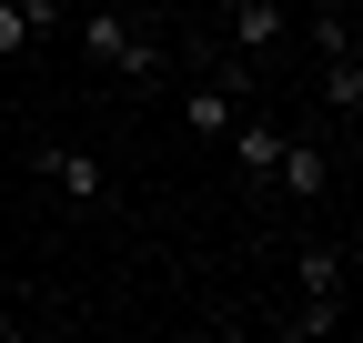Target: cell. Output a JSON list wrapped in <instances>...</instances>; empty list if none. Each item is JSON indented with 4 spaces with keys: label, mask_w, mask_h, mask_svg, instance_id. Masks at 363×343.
Segmentation results:
<instances>
[{
    "label": "cell",
    "mask_w": 363,
    "mask_h": 343,
    "mask_svg": "<svg viewBox=\"0 0 363 343\" xmlns=\"http://www.w3.org/2000/svg\"><path fill=\"white\" fill-rule=\"evenodd\" d=\"M81 51H91V71H121V81H162V40L152 30H131L111 0H91L81 11Z\"/></svg>",
    "instance_id": "1"
},
{
    "label": "cell",
    "mask_w": 363,
    "mask_h": 343,
    "mask_svg": "<svg viewBox=\"0 0 363 343\" xmlns=\"http://www.w3.org/2000/svg\"><path fill=\"white\" fill-rule=\"evenodd\" d=\"M233 121H242V71H212L202 91H182V132L192 142H222Z\"/></svg>",
    "instance_id": "2"
},
{
    "label": "cell",
    "mask_w": 363,
    "mask_h": 343,
    "mask_svg": "<svg viewBox=\"0 0 363 343\" xmlns=\"http://www.w3.org/2000/svg\"><path fill=\"white\" fill-rule=\"evenodd\" d=\"M30 162L51 172V192H71V202H101V192H111L101 152H71V142H51V152H30Z\"/></svg>",
    "instance_id": "3"
},
{
    "label": "cell",
    "mask_w": 363,
    "mask_h": 343,
    "mask_svg": "<svg viewBox=\"0 0 363 343\" xmlns=\"http://www.w3.org/2000/svg\"><path fill=\"white\" fill-rule=\"evenodd\" d=\"M272 192H293V202H323V192H333V152H313V142H283V162H272Z\"/></svg>",
    "instance_id": "4"
},
{
    "label": "cell",
    "mask_w": 363,
    "mask_h": 343,
    "mask_svg": "<svg viewBox=\"0 0 363 343\" xmlns=\"http://www.w3.org/2000/svg\"><path fill=\"white\" fill-rule=\"evenodd\" d=\"M222 142H233V172H242L252 192H262V182H272V162H283V142H293V132H272V121H233V132H222Z\"/></svg>",
    "instance_id": "5"
},
{
    "label": "cell",
    "mask_w": 363,
    "mask_h": 343,
    "mask_svg": "<svg viewBox=\"0 0 363 343\" xmlns=\"http://www.w3.org/2000/svg\"><path fill=\"white\" fill-rule=\"evenodd\" d=\"M283 40V0H233V51H272Z\"/></svg>",
    "instance_id": "6"
},
{
    "label": "cell",
    "mask_w": 363,
    "mask_h": 343,
    "mask_svg": "<svg viewBox=\"0 0 363 343\" xmlns=\"http://www.w3.org/2000/svg\"><path fill=\"white\" fill-rule=\"evenodd\" d=\"M323 101H333L343 121L363 111V61H353V51H333V71H323Z\"/></svg>",
    "instance_id": "7"
},
{
    "label": "cell",
    "mask_w": 363,
    "mask_h": 343,
    "mask_svg": "<svg viewBox=\"0 0 363 343\" xmlns=\"http://www.w3.org/2000/svg\"><path fill=\"white\" fill-rule=\"evenodd\" d=\"M303 293H343V252L333 242H303Z\"/></svg>",
    "instance_id": "8"
},
{
    "label": "cell",
    "mask_w": 363,
    "mask_h": 343,
    "mask_svg": "<svg viewBox=\"0 0 363 343\" xmlns=\"http://www.w3.org/2000/svg\"><path fill=\"white\" fill-rule=\"evenodd\" d=\"M30 51V21H21V0H0V61H21Z\"/></svg>",
    "instance_id": "9"
},
{
    "label": "cell",
    "mask_w": 363,
    "mask_h": 343,
    "mask_svg": "<svg viewBox=\"0 0 363 343\" xmlns=\"http://www.w3.org/2000/svg\"><path fill=\"white\" fill-rule=\"evenodd\" d=\"M21 21H30V40H51L61 30V0H21Z\"/></svg>",
    "instance_id": "10"
}]
</instances>
